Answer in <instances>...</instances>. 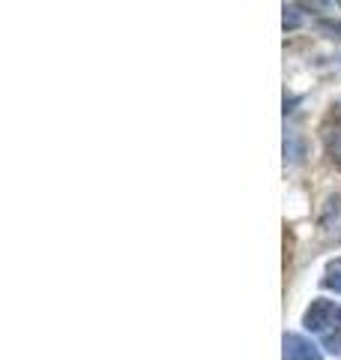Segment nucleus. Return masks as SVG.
I'll list each match as a JSON object with an SVG mask.
<instances>
[{
    "mask_svg": "<svg viewBox=\"0 0 341 360\" xmlns=\"http://www.w3.org/2000/svg\"><path fill=\"white\" fill-rule=\"evenodd\" d=\"M281 345H284V360H323L321 348L300 333H284Z\"/></svg>",
    "mask_w": 341,
    "mask_h": 360,
    "instance_id": "f257e3e1",
    "label": "nucleus"
},
{
    "mask_svg": "<svg viewBox=\"0 0 341 360\" xmlns=\"http://www.w3.org/2000/svg\"><path fill=\"white\" fill-rule=\"evenodd\" d=\"M335 307H333V300H323V297H317V300H312V307L305 309V315H302V324L309 328L312 333H321L329 321L335 319Z\"/></svg>",
    "mask_w": 341,
    "mask_h": 360,
    "instance_id": "f03ea898",
    "label": "nucleus"
},
{
    "mask_svg": "<svg viewBox=\"0 0 341 360\" xmlns=\"http://www.w3.org/2000/svg\"><path fill=\"white\" fill-rule=\"evenodd\" d=\"M321 231H335L341 238V195H329L321 213Z\"/></svg>",
    "mask_w": 341,
    "mask_h": 360,
    "instance_id": "7ed1b4c3",
    "label": "nucleus"
},
{
    "mask_svg": "<svg viewBox=\"0 0 341 360\" xmlns=\"http://www.w3.org/2000/svg\"><path fill=\"white\" fill-rule=\"evenodd\" d=\"M323 288L335 291V295H341V258L338 262H333L326 267V276H323Z\"/></svg>",
    "mask_w": 341,
    "mask_h": 360,
    "instance_id": "20e7f679",
    "label": "nucleus"
},
{
    "mask_svg": "<svg viewBox=\"0 0 341 360\" xmlns=\"http://www.w3.org/2000/svg\"><path fill=\"white\" fill-rule=\"evenodd\" d=\"M300 21H302V15H300V6H288L284 4V30H297L300 27Z\"/></svg>",
    "mask_w": 341,
    "mask_h": 360,
    "instance_id": "39448f33",
    "label": "nucleus"
},
{
    "mask_svg": "<svg viewBox=\"0 0 341 360\" xmlns=\"http://www.w3.org/2000/svg\"><path fill=\"white\" fill-rule=\"evenodd\" d=\"M317 30L329 33V37H341V18H317Z\"/></svg>",
    "mask_w": 341,
    "mask_h": 360,
    "instance_id": "423d86ee",
    "label": "nucleus"
},
{
    "mask_svg": "<svg viewBox=\"0 0 341 360\" xmlns=\"http://www.w3.org/2000/svg\"><path fill=\"white\" fill-rule=\"evenodd\" d=\"M323 348H326L329 354L341 357V330H335V333H326V336H323Z\"/></svg>",
    "mask_w": 341,
    "mask_h": 360,
    "instance_id": "0eeeda50",
    "label": "nucleus"
},
{
    "mask_svg": "<svg viewBox=\"0 0 341 360\" xmlns=\"http://www.w3.org/2000/svg\"><path fill=\"white\" fill-rule=\"evenodd\" d=\"M329 160H333V165L341 168V132L335 135V141L329 144Z\"/></svg>",
    "mask_w": 341,
    "mask_h": 360,
    "instance_id": "6e6552de",
    "label": "nucleus"
},
{
    "mask_svg": "<svg viewBox=\"0 0 341 360\" xmlns=\"http://www.w3.org/2000/svg\"><path fill=\"white\" fill-rule=\"evenodd\" d=\"M335 319H338V324H341V307H338V312H335Z\"/></svg>",
    "mask_w": 341,
    "mask_h": 360,
    "instance_id": "1a4fd4ad",
    "label": "nucleus"
}]
</instances>
